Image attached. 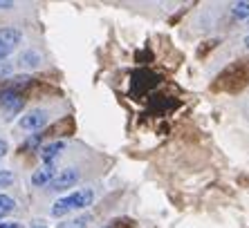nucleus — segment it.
<instances>
[{
	"label": "nucleus",
	"mask_w": 249,
	"mask_h": 228,
	"mask_svg": "<svg viewBox=\"0 0 249 228\" xmlns=\"http://www.w3.org/2000/svg\"><path fill=\"white\" fill-rule=\"evenodd\" d=\"M94 201V190L92 188H81L76 193L68 195L63 199H58L56 204L52 206V215L54 217H63L68 215L70 211H79V208H88V206Z\"/></svg>",
	"instance_id": "f257e3e1"
},
{
	"label": "nucleus",
	"mask_w": 249,
	"mask_h": 228,
	"mask_svg": "<svg viewBox=\"0 0 249 228\" xmlns=\"http://www.w3.org/2000/svg\"><path fill=\"white\" fill-rule=\"evenodd\" d=\"M20 40H23L20 29H16V27H2L0 29V61H5V58L18 47Z\"/></svg>",
	"instance_id": "f03ea898"
},
{
	"label": "nucleus",
	"mask_w": 249,
	"mask_h": 228,
	"mask_svg": "<svg viewBox=\"0 0 249 228\" xmlns=\"http://www.w3.org/2000/svg\"><path fill=\"white\" fill-rule=\"evenodd\" d=\"M81 177V172L76 170V168H65V170H58L54 175V179L50 181V190H68L72 188L76 181Z\"/></svg>",
	"instance_id": "7ed1b4c3"
},
{
	"label": "nucleus",
	"mask_w": 249,
	"mask_h": 228,
	"mask_svg": "<svg viewBox=\"0 0 249 228\" xmlns=\"http://www.w3.org/2000/svg\"><path fill=\"white\" fill-rule=\"evenodd\" d=\"M23 105H25V98L20 97L18 92H12V90L0 92V108L5 110V114L14 116V114H18L23 110Z\"/></svg>",
	"instance_id": "20e7f679"
},
{
	"label": "nucleus",
	"mask_w": 249,
	"mask_h": 228,
	"mask_svg": "<svg viewBox=\"0 0 249 228\" xmlns=\"http://www.w3.org/2000/svg\"><path fill=\"white\" fill-rule=\"evenodd\" d=\"M45 123H47L45 110H32V112H27L23 119H20V128H23V130H29V132L41 130V128H45Z\"/></svg>",
	"instance_id": "39448f33"
},
{
	"label": "nucleus",
	"mask_w": 249,
	"mask_h": 228,
	"mask_svg": "<svg viewBox=\"0 0 249 228\" xmlns=\"http://www.w3.org/2000/svg\"><path fill=\"white\" fill-rule=\"evenodd\" d=\"M54 175H56L54 163H45L43 168H38V170L32 175V183H34V186H50V181L54 179Z\"/></svg>",
	"instance_id": "423d86ee"
},
{
	"label": "nucleus",
	"mask_w": 249,
	"mask_h": 228,
	"mask_svg": "<svg viewBox=\"0 0 249 228\" xmlns=\"http://www.w3.org/2000/svg\"><path fill=\"white\" fill-rule=\"evenodd\" d=\"M63 150H65V141L47 143V146H43V148H41V159L45 161V163H54V159H56Z\"/></svg>",
	"instance_id": "0eeeda50"
},
{
	"label": "nucleus",
	"mask_w": 249,
	"mask_h": 228,
	"mask_svg": "<svg viewBox=\"0 0 249 228\" xmlns=\"http://www.w3.org/2000/svg\"><path fill=\"white\" fill-rule=\"evenodd\" d=\"M29 83H32V79H29V76H12L5 90H12V92H18V94H20V90H23V87H27Z\"/></svg>",
	"instance_id": "6e6552de"
},
{
	"label": "nucleus",
	"mask_w": 249,
	"mask_h": 228,
	"mask_svg": "<svg viewBox=\"0 0 249 228\" xmlns=\"http://www.w3.org/2000/svg\"><path fill=\"white\" fill-rule=\"evenodd\" d=\"M14 208H16V201H14L9 195H2V193H0V219L9 215Z\"/></svg>",
	"instance_id": "1a4fd4ad"
},
{
	"label": "nucleus",
	"mask_w": 249,
	"mask_h": 228,
	"mask_svg": "<svg viewBox=\"0 0 249 228\" xmlns=\"http://www.w3.org/2000/svg\"><path fill=\"white\" fill-rule=\"evenodd\" d=\"M90 219H92L90 215H79V217H74V219H70V222L61 224L58 228H86L88 224H90Z\"/></svg>",
	"instance_id": "9d476101"
},
{
	"label": "nucleus",
	"mask_w": 249,
	"mask_h": 228,
	"mask_svg": "<svg viewBox=\"0 0 249 228\" xmlns=\"http://www.w3.org/2000/svg\"><path fill=\"white\" fill-rule=\"evenodd\" d=\"M38 63H41V56L32 49H27L23 56H20V65H25V67H36Z\"/></svg>",
	"instance_id": "9b49d317"
},
{
	"label": "nucleus",
	"mask_w": 249,
	"mask_h": 228,
	"mask_svg": "<svg viewBox=\"0 0 249 228\" xmlns=\"http://www.w3.org/2000/svg\"><path fill=\"white\" fill-rule=\"evenodd\" d=\"M233 16L249 18V2H236V5H233Z\"/></svg>",
	"instance_id": "f8f14e48"
},
{
	"label": "nucleus",
	"mask_w": 249,
	"mask_h": 228,
	"mask_svg": "<svg viewBox=\"0 0 249 228\" xmlns=\"http://www.w3.org/2000/svg\"><path fill=\"white\" fill-rule=\"evenodd\" d=\"M14 183V172L12 170H0V188H9Z\"/></svg>",
	"instance_id": "ddd939ff"
},
{
	"label": "nucleus",
	"mask_w": 249,
	"mask_h": 228,
	"mask_svg": "<svg viewBox=\"0 0 249 228\" xmlns=\"http://www.w3.org/2000/svg\"><path fill=\"white\" fill-rule=\"evenodd\" d=\"M5 154H7V141L5 139H0V159H2Z\"/></svg>",
	"instance_id": "4468645a"
},
{
	"label": "nucleus",
	"mask_w": 249,
	"mask_h": 228,
	"mask_svg": "<svg viewBox=\"0 0 249 228\" xmlns=\"http://www.w3.org/2000/svg\"><path fill=\"white\" fill-rule=\"evenodd\" d=\"M14 2L12 0H0V9H12Z\"/></svg>",
	"instance_id": "2eb2a0df"
},
{
	"label": "nucleus",
	"mask_w": 249,
	"mask_h": 228,
	"mask_svg": "<svg viewBox=\"0 0 249 228\" xmlns=\"http://www.w3.org/2000/svg\"><path fill=\"white\" fill-rule=\"evenodd\" d=\"M0 228H20V226L14 222H0Z\"/></svg>",
	"instance_id": "dca6fc26"
},
{
	"label": "nucleus",
	"mask_w": 249,
	"mask_h": 228,
	"mask_svg": "<svg viewBox=\"0 0 249 228\" xmlns=\"http://www.w3.org/2000/svg\"><path fill=\"white\" fill-rule=\"evenodd\" d=\"M29 228H47V226L43 222H32V224H29Z\"/></svg>",
	"instance_id": "f3484780"
},
{
	"label": "nucleus",
	"mask_w": 249,
	"mask_h": 228,
	"mask_svg": "<svg viewBox=\"0 0 249 228\" xmlns=\"http://www.w3.org/2000/svg\"><path fill=\"white\" fill-rule=\"evenodd\" d=\"M245 45H247V47H249V34H247V36H245Z\"/></svg>",
	"instance_id": "a211bd4d"
}]
</instances>
